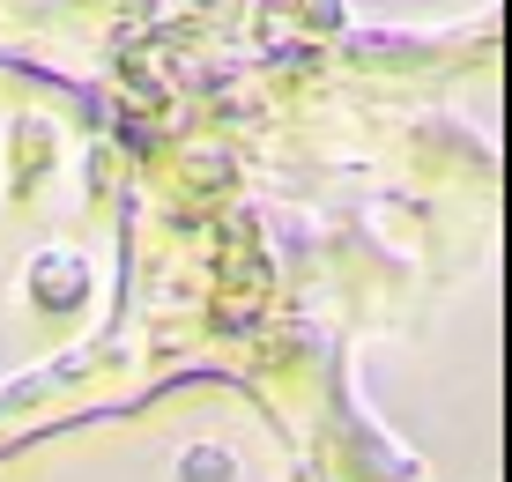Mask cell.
Listing matches in <instances>:
<instances>
[{"label":"cell","mask_w":512,"mask_h":482,"mask_svg":"<svg viewBox=\"0 0 512 482\" xmlns=\"http://www.w3.org/2000/svg\"><path fill=\"white\" fill-rule=\"evenodd\" d=\"M30 297H38V305H52V312L82 305V297H90V260L67 253V245L38 253V260H30Z\"/></svg>","instance_id":"6da1fadb"},{"label":"cell","mask_w":512,"mask_h":482,"mask_svg":"<svg viewBox=\"0 0 512 482\" xmlns=\"http://www.w3.org/2000/svg\"><path fill=\"white\" fill-rule=\"evenodd\" d=\"M186 482H231V460H223V453H216V460L193 453V460H186Z\"/></svg>","instance_id":"7a4b0ae2"}]
</instances>
